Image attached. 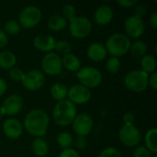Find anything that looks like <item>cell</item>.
Wrapping results in <instances>:
<instances>
[{
    "label": "cell",
    "instance_id": "30bf717a",
    "mask_svg": "<svg viewBox=\"0 0 157 157\" xmlns=\"http://www.w3.org/2000/svg\"><path fill=\"white\" fill-rule=\"evenodd\" d=\"M45 82L44 74L39 70H30L26 73L21 81L23 86L29 91H37L42 87Z\"/></svg>",
    "mask_w": 157,
    "mask_h": 157
},
{
    "label": "cell",
    "instance_id": "5bb4252c",
    "mask_svg": "<svg viewBox=\"0 0 157 157\" xmlns=\"http://www.w3.org/2000/svg\"><path fill=\"white\" fill-rule=\"evenodd\" d=\"M23 108V99L18 95H11L7 97L3 103L2 109L4 113L8 116H15L21 111Z\"/></svg>",
    "mask_w": 157,
    "mask_h": 157
},
{
    "label": "cell",
    "instance_id": "d6986e66",
    "mask_svg": "<svg viewBox=\"0 0 157 157\" xmlns=\"http://www.w3.org/2000/svg\"><path fill=\"white\" fill-rule=\"evenodd\" d=\"M62 64L67 70L75 72L80 69L81 61L75 54L70 52L66 55H63V57L62 58Z\"/></svg>",
    "mask_w": 157,
    "mask_h": 157
},
{
    "label": "cell",
    "instance_id": "4fadbf2b",
    "mask_svg": "<svg viewBox=\"0 0 157 157\" xmlns=\"http://www.w3.org/2000/svg\"><path fill=\"white\" fill-rule=\"evenodd\" d=\"M124 29L127 36L132 38H139L144 34L145 30L144 21L142 17L133 15L125 20Z\"/></svg>",
    "mask_w": 157,
    "mask_h": 157
},
{
    "label": "cell",
    "instance_id": "e0dca14e",
    "mask_svg": "<svg viewBox=\"0 0 157 157\" xmlns=\"http://www.w3.org/2000/svg\"><path fill=\"white\" fill-rule=\"evenodd\" d=\"M55 44H56V40L52 35H46V36L38 35L33 40L34 47L41 52H51L54 50Z\"/></svg>",
    "mask_w": 157,
    "mask_h": 157
},
{
    "label": "cell",
    "instance_id": "7bdbcfd3",
    "mask_svg": "<svg viewBox=\"0 0 157 157\" xmlns=\"http://www.w3.org/2000/svg\"><path fill=\"white\" fill-rule=\"evenodd\" d=\"M150 25L153 29H156L157 28V12H154L153 15L150 17Z\"/></svg>",
    "mask_w": 157,
    "mask_h": 157
},
{
    "label": "cell",
    "instance_id": "7402d4cb",
    "mask_svg": "<svg viewBox=\"0 0 157 157\" xmlns=\"http://www.w3.org/2000/svg\"><path fill=\"white\" fill-rule=\"evenodd\" d=\"M157 129L156 128H153L151 130H149L146 134H145V138H144V142H145V148L150 152V153H154L156 154L157 152Z\"/></svg>",
    "mask_w": 157,
    "mask_h": 157
},
{
    "label": "cell",
    "instance_id": "277c9868",
    "mask_svg": "<svg viewBox=\"0 0 157 157\" xmlns=\"http://www.w3.org/2000/svg\"><path fill=\"white\" fill-rule=\"evenodd\" d=\"M149 75L142 70H132L124 77V85L126 87L135 93L144 91L148 86Z\"/></svg>",
    "mask_w": 157,
    "mask_h": 157
},
{
    "label": "cell",
    "instance_id": "603a6c76",
    "mask_svg": "<svg viewBox=\"0 0 157 157\" xmlns=\"http://www.w3.org/2000/svg\"><path fill=\"white\" fill-rule=\"evenodd\" d=\"M32 151L37 156H45L49 153V144L43 138L38 137L32 143Z\"/></svg>",
    "mask_w": 157,
    "mask_h": 157
},
{
    "label": "cell",
    "instance_id": "52a82bcc",
    "mask_svg": "<svg viewBox=\"0 0 157 157\" xmlns=\"http://www.w3.org/2000/svg\"><path fill=\"white\" fill-rule=\"evenodd\" d=\"M70 34L75 39H84L92 31V23L86 17H75L69 24Z\"/></svg>",
    "mask_w": 157,
    "mask_h": 157
},
{
    "label": "cell",
    "instance_id": "9a60e30c",
    "mask_svg": "<svg viewBox=\"0 0 157 157\" xmlns=\"http://www.w3.org/2000/svg\"><path fill=\"white\" fill-rule=\"evenodd\" d=\"M3 132L7 138L16 140L21 136L23 132V127L17 120L9 118L3 123Z\"/></svg>",
    "mask_w": 157,
    "mask_h": 157
},
{
    "label": "cell",
    "instance_id": "e575fe53",
    "mask_svg": "<svg viewBox=\"0 0 157 157\" xmlns=\"http://www.w3.org/2000/svg\"><path fill=\"white\" fill-rule=\"evenodd\" d=\"M87 145V141L86 139L85 136H78L76 137V139L75 140V146L76 147V149L79 150H84Z\"/></svg>",
    "mask_w": 157,
    "mask_h": 157
},
{
    "label": "cell",
    "instance_id": "d6a6232c",
    "mask_svg": "<svg viewBox=\"0 0 157 157\" xmlns=\"http://www.w3.org/2000/svg\"><path fill=\"white\" fill-rule=\"evenodd\" d=\"M98 157H122L121 152L114 147H108L104 149Z\"/></svg>",
    "mask_w": 157,
    "mask_h": 157
},
{
    "label": "cell",
    "instance_id": "9c48e42d",
    "mask_svg": "<svg viewBox=\"0 0 157 157\" xmlns=\"http://www.w3.org/2000/svg\"><path fill=\"white\" fill-rule=\"evenodd\" d=\"M41 67L44 74L48 75H57L62 72V58L55 52H48L41 61Z\"/></svg>",
    "mask_w": 157,
    "mask_h": 157
},
{
    "label": "cell",
    "instance_id": "7c38bea8",
    "mask_svg": "<svg viewBox=\"0 0 157 157\" xmlns=\"http://www.w3.org/2000/svg\"><path fill=\"white\" fill-rule=\"evenodd\" d=\"M73 130L78 136H86L88 135L94 126L92 118L88 114L82 113L77 115L72 122Z\"/></svg>",
    "mask_w": 157,
    "mask_h": 157
},
{
    "label": "cell",
    "instance_id": "1f68e13d",
    "mask_svg": "<svg viewBox=\"0 0 157 157\" xmlns=\"http://www.w3.org/2000/svg\"><path fill=\"white\" fill-rule=\"evenodd\" d=\"M24 75H25V73H24L21 69H19V68H15V67H14V68L10 69L8 76H9V78H10L12 81H14V82H21L22 79H23Z\"/></svg>",
    "mask_w": 157,
    "mask_h": 157
},
{
    "label": "cell",
    "instance_id": "ba28073f",
    "mask_svg": "<svg viewBox=\"0 0 157 157\" xmlns=\"http://www.w3.org/2000/svg\"><path fill=\"white\" fill-rule=\"evenodd\" d=\"M119 139L124 145L134 147L140 144L142 133L134 125H123L119 132Z\"/></svg>",
    "mask_w": 157,
    "mask_h": 157
},
{
    "label": "cell",
    "instance_id": "7a4b0ae2",
    "mask_svg": "<svg viewBox=\"0 0 157 157\" xmlns=\"http://www.w3.org/2000/svg\"><path fill=\"white\" fill-rule=\"evenodd\" d=\"M54 122L59 126H67L73 122L76 117V108L71 101L64 99L58 101L53 109Z\"/></svg>",
    "mask_w": 157,
    "mask_h": 157
},
{
    "label": "cell",
    "instance_id": "836d02e7",
    "mask_svg": "<svg viewBox=\"0 0 157 157\" xmlns=\"http://www.w3.org/2000/svg\"><path fill=\"white\" fill-rule=\"evenodd\" d=\"M150 153L144 146H138L133 151V157H152Z\"/></svg>",
    "mask_w": 157,
    "mask_h": 157
},
{
    "label": "cell",
    "instance_id": "44dd1931",
    "mask_svg": "<svg viewBox=\"0 0 157 157\" xmlns=\"http://www.w3.org/2000/svg\"><path fill=\"white\" fill-rule=\"evenodd\" d=\"M68 87L61 83H55L51 87V96L57 101L64 100L67 98Z\"/></svg>",
    "mask_w": 157,
    "mask_h": 157
},
{
    "label": "cell",
    "instance_id": "484cf974",
    "mask_svg": "<svg viewBox=\"0 0 157 157\" xmlns=\"http://www.w3.org/2000/svg\"><path fill=\"white\" fill-rule=\"evenodd\" d=\"M130 51H131L132 55L134 58L141 59L146 53V51H147L146 43L143 40H136L132 44H131Z\"/></svg>",
    "mask_w": 157,
    "mask_h": 157
},
{
    "label": "cell",
    "instance_id": "d4e9b609",
    "mask_svg": "<svg viewBox=\"0 0 157 157\" xmlns=\"http://www.w3.org/2000/svg\"><path fill=\"white\" fill-rule=\"evenodd\" d=\"M17 63V57L10 52H0V67L3 69H12Z\"/></svg>",
    "mask_w": 157,
    "mask_h": 157
},
{
    "label": "cell",
    "instance_id": "83f0119b",
    "mask_svg": "<svg viewBox=\"0 0 157 157\" xmlns=\"http://www.w3.org/2000/svg\"><path fill=\"white\" fill-rule=\"evenodd\" d=\"M4 31L6 34L9 35H16L20 31V25L16 20H8L5 23L4 26Z\"/></svg>",
    "mask_w": 157,
    "mask_h": 157
},
{
    "label": "cell",
    "instance_id": "cb8c5ba5",
    "mask_svg": "<svg viewBox=\"0 0 157 157\" xmlns=\"http://www.w3.org/2000/svg\"><path fill=\"white\" fill-rule=\"evenodd\" d=\"M141 67L142 71H144L147 75L155 73L156 69L155 58L151 54H145L141 58Z\"/></svg>",
    "mask_w": 157,
    "mask_h": 157
},
{
    "label": "cell",
    "instance_id": "8fae6325",
    "mask_svg": "<svg viewBox=\"0 0 157 157\" xmlns=\"http://www.w3.org/2000/svg\"><path fill=\"white\" fill-rule=\"evenodd\" d=\"M91 91L89 88L80 85H74L68 88L67 98L74 105H82L88 102L91 98Z\"/></svg>",
    "mask_w": 157,
    "mask_h": 157
},
{
    "label": "cell",
    "instance_id": "d590c367",
    "mask_svg": "<svg viewBox=\"0 0 157 157\" xmlns=\"http://www.w3.org/2000/svg\"><path fill=\"white\" fill-rule=\"evenodd\" d=\"M58 157H79V155L77 154V152L75 149L72 148H68V149H64L63 150Z\"/></svg>",
    "mask_w": 157,
    "mask_h": 157
},
{
    "label": "cell",
    "instance_id": "ac0fdd59",
    "mask_svg": "<svg viewBox=\"0 0 157 157\" xmlns=\"http://www.w3.org/2000/svg\"><path fill=\"white\" fill-rule=\"evenodd\" d=\"M87 56L90 60L94 62H101L103 61L108 52L105 48V45L100 42H93L91 43L86 51Z\"/></svg>",
    "mask_w": 157,
    "mask_h": 157
},
{
    "label": "cell",
    "instance_id": "ee69618b",
    "mask_svg": "<svg viewBox=\"0 0 157 157\" xmlns=\"http://www.w3.org/2000/svg\"><path fill=\"white\" fill-rule=\"evenodd\" d=\"M5 115V113H4V110H3V109L2 108H0V120L2 119V117Z\"/></svg>",
    "mask_w": 157,
    "mask_h": 157
},
{
    "label": "cell",
    "instance_id": "f1b7e54d",
    "mask_svg": "<svg viewBox=\"0 0 157 157\" xmlns=\"http://www.w3.org/2000/svg\"><path fill=\"white\" fill-rule=\"evenodd\" d=\"M107 71L110 74H116L121 69V61L117 57H110L106 63Z\"/></svg>",
    "mask_w": 157,
    "mask_h": 157
},
{
    "label": "cell",
    "instance_id": "f35d334b",
    "mask_svg": "<svg viewBox=\"0 0 157 157\" xmlns=\"http://www.w3.org/2000/svg\"><path fill=\"white\" fill-rule=\"evenodd\" d=\"M8 43V38L7 35L5 33L3 29H0V49L5 48Z\"/></svg>",
    "mask_w": 157,
    "mask_h": 157
},
{
    "label": "cell",
    "instance_id": "60d3db41",
    "mask_svg": "<svg viewBox=\"0 0 157 157\" xmlns=\"http://www.w3.org/2000/svg\"><path fill=\"white\" fill-rule=\"evenodd\" d=\"M148 85H150V86L154 89L156 90L157 89V73H153L151 75V76L149 77V82Z\"/></svg>",
    "mask_w": 157,
    "mask_h": 157
},
{
    "label": "cell",
    "instance_id": "8d00e7d4",
    "mask_svg": "<svg viewBox=\"0 0 157 157\" xmlns=\"http://www.w3.org/2000/svg\"><path fill=\"white\" fill-rule=\"evenodd\" d=\"M122 121L124 122V125H133L135 121V116L131 112H127L123 115Z\"/></svg>",
    "mask_w": 157,
    "mask_h": 157
},
{
    "label": "cell",
    "instance_id": "8992f818",
    "mask_svg": "<svg viewBox=\"0 0 157 157\" xmlns=\"http://www.w3.org/2000/svg\"><path fill=\"white\" fill-rule=\"evenodd\" d=\"M41 19V11L36 6H28L21 10L18 16L19 25L24 29H31L37 26Z\"/></svg>",
    "mask_w": 157,
    "mask_h": 157
},
{
    "label": "cell",
    "instance_id": "4dcf8cb0",
    "mask_svg": "<svg viewBox=\"0 0 157 157\" xmlns=\"http://www.w3.org/2000/svg\"><path fill=\"white\" fill-rule=\"evenodd\" d=\"M62 12H63V16H62V17H63L66 21H67V20L71 21V20H73V19L75 17L76 10H75V7L73 5H71V4H66V5H64L63 7Z\"/></svg>",
    "mask_w": 157,
    "mask_h": 157
},
{
    "label": "cell",
    "instance_id": "ab89813d",
    "mask_svg": "<svg viewBox=\"0 0 157 157\" xmlns=\"http://www.w3.org/2000/svg\"><path fill=\"white\" fill-rule=\"evenodd\" d=\"M118 4L122 7H132L137 4L136 0H119Z\"/></svg>",
    "mask_w": 157,
    "mask_h": 157
},
{
    "label": "cell",
    "instance_id": "6da1fadb",
    "mask_svg": "<svg viewBox=\"0 0 157 157\" xmlns=\"http://www.w3.org/2000/svg\"><path fill=\"white\" fill-rule=\"evenodd\" d=\"M49 121L50 119L47 112L43 109H37L27 114L24 120V126L30 135L41 138L47 132Z\"/></svg>",
    "mask_w": 157,
    "mask_h": 157
},
{
    "label": "cell",
    "instance_id": "b9f144b4",
    "mask_svg": "<svg viewBox=\"0 0 157 157\" xmlns=\"http://www.w3.org/2000/svg\"><path fill=\"white\" fill-rule=\"evenodd\" d=\"M6 89H7L6 82L4 79L0 78V97H2L6 92Z\"/></svg>",
    "mask_w": 157,
    "mask_h": 157
},
{
    "label": "cell",
    "instance_id": "3957f363",
    "mask_svg": "<svg viewBox=\"0 0 157 157\" xmlns=\"http://www.w3.org/2000/svg\"><path fill=\"white\" fill-rule=\"evenodd\" d=\"M131 40L126 34L114 33L110 35L106 41V50L111 57H120L130 51Z\"/></svg>",
    "mask_w": 157,
    "mask_h": 157
},
{
    "label": "cell",
    "instance_id": "4316f807",
    "mask_svg": "<svg viewBox=\"0 0 157 157\" xmlns=\"http://www.w3.org/2000/svg\"><path fill=\"white\" fill-rule=\"evenodd\" d=\"M57 144L58 145L63 149H68V148H71V146L73 145L74 144V139H73V136L67 132H60L58 135H57Z\"/></svg>",
    "mask_w": 157,
    "mask_h": 157
},
{
    "label": "cell",
    "instance_id": "ffe728a7",
    "mask_svg": "<svg viewBox=\"0 0 157 157\" xmlns=\"http://www.w3.org/2000/svg\"><path fill=\"white\" fill-rule=\"evenodd\" d=\"M48 28L52 31H61L67 26V21L58 14H54L48 19Z\"/></svg>",
    "mask_w": 157,
    "mask_h": 157
},
{
    "label": "cell",
    "instance_id": "f546056e",
    "mask_svg": "<svg viewBox=\"0 0 157 157\" xmlns=\"http://www.w3.org/2000/svg\"><path fill=\"white\" fill-rule=\"evenodd\" d=\"M54 49L58 52L57 54L66 55V54L70 53V52L72 50V46L66 40H58V41H56V44H55V48Z\"/></svg>",
    "mask_w": 157,
    "mask_h": 157
},
{
    "label": "cell",
    "instance_id": "2e32d148",
    "mask_svg": "<svg viewBox=\"0 0 157 157\" xmlns=\"http://www.w3.org/2000/svg\"><path fill=\"white\" fill-rule=\"evenodd\" d=\"M113 18V10L109 6L103 5L99 6L94 13V20L97 24L105 26L111 22Z\"/></svg>",
    "mask_w": 157,
    "mask_h": 157
},
{
    "label": "cell",
    "instance_id": "74e56055",
    "mask_svg": "<svg viewBox=\"0 0 157 157\" xmlns=\"http://www.w3.org/2000/svg\"><path fill=\"white\" fill-rule=\"evenodd\" d=\"M146 14H147V7H146L145 5L141 4V5H138L136 6V8H135V15L136 16L143 18V17L145 16Z\"/></svg>",
    "mask_w": 157,
    "mask_h": 157
},
{
    "label": "cell",
    "instance_id": "f6af8a7d",
    "mask_svg": "<svg viewBox=\"0 0 157 157\" xmlns=\"http://www.w3.org/2000/svg\"><path fill=\"white\" fill-rule=\"evenodd\" d=\"M154 157H157V155H155V156H154Z\"/></svg>",
    "mask_w": 157,
    "mask_h": 157
},
{
    "label": "cell",
    "instance_id": "5b68a950",
    "mask_svg": "<svg viewBox=\"0 0 157 157\" xmlns=\"http://www.w3.org/2000/svg\"><path fill=\"white\" fill-rule=\"evenodd\" d=\"M76 75L81 85L87 88H95L98 86L103 78L101 72L92 66H86L80 69Z\"/></svg>",
    "mask_w": 157,
    "mask_h": 157
}]
</instances>
